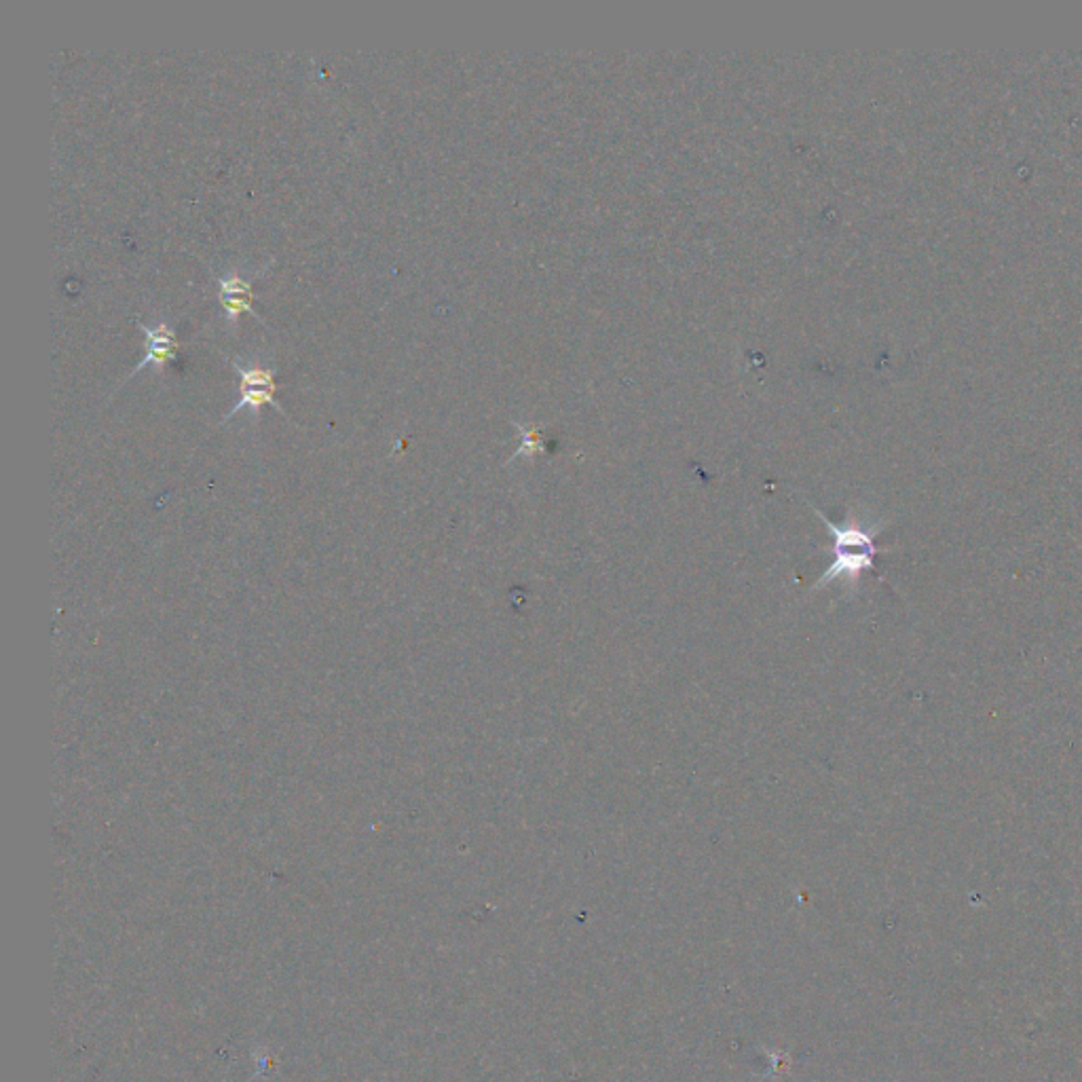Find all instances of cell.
I'll return each instance as SVG.
<instances>
[{
    "label": "cell",
    "mask_w": 1082,
    "mask_h": 1082,
    "mask_svg": "<svg viewBox=\"0 0 1082 1082\" xmlns=\"http://www.w3.org/2000/svg\"><path fill=\"white\" fill-rule=\"evenodd\" d=\"M816 514L831 531L833 563L818 577L814 588H825L829 586V582H835L837 577H844V580H848V586L854 588L861 573L873 569L875 554L880 552L878 546H875V537L884 529V522H875V525L865 527L854 516H850L844 525H835L825 514H820L818 510Z\"/></svg>",
    "instance_id": "1"
},
{
    "label": "cell",
    "mask_w": 1082,
    "mask_h": 1082,
    "mask_svg": "<svg viewBox=\"0 0 1082 1082\" xmlns=\"http://www.w3.org/2000/svg\"><path fill=\"white\" fill-rule=\"evenodd\" d=\"M136 326L146 334V351H144V360L134 366V370L129 372L127 379H132L136 372H140L148 364H155V366L163 368L165 362L174 360V353L180 347V343L176 339V330L167 322H159L155 326H146L140 320H136Z\"/></svg>",
    "instance_id": "2"
},
{
    "label": "cell",
    "mask_w": 1082,
    "mask_h": 1082,
    "mask_svg": "<svg viewBox=\"0 0 1082 1082\" xmlns=\"http://www.w3.org/2000/svg\"><path fill=\"white\" fill-rule=\"evenodd\" d=\"M275 391H277V389H271V387L239 385V394H241V396H239V400L235 402V406H233V408L229 410V413L225 415V419H222V423H227L233 415H237L239 410H244V408H250V410H252V415L258 419V417H260V408H263L265 404L277 408L279 413L288 417V413L284 410V406L279 404V400H275Z\"/></svg>",
    "instance_id": "3"
},
{
    "label": "cell",
    "mask_w": 1082,
    "mask_h": 1082,
    "mask_svg": "<svg viewBox=\"0 0 1082 1082\" xmlns=\"http://www.w3.org/2000/svg\"><path fill=\"white\" fill-rule=\"evenodd\" d=\"M233 366H235V372L239 377V385H258V387L277 389L275 370L263 368L258 364H244L239 360H233Z\"/></svg>",
    "instance_id": "4"
},
{
    "label": "cell",
    "mask_w": 1082,
    "mask_h": 1082,
    "mask_svg": "<svg viewBox=\"0 0 1082 1082\" xmlns=\"http://www.w3.org/2000/svg\"><path fill=\"white\" fill-rule=\"evenodd\" d=\"M216 282H218V294H231V296H248L254 301V288H252V282L246 277H241L239 273H229V275H216Z\"/></svg>",
    "instance_id": "5"
},
{
    "label": "cell",
    "mask_w": 1082,
    "mask_h": 1082,
    "mask_svg": "<svg viewBox=\"0 0 1082 1082\" xmlns=\"http://www.w3.org/2000/svg\"><path fill=\"white\" fill-rule=\"evenodd\" d=\"M218 301H220L222 309H225V313H227V317H229L231 322H235L241 313H252L258 322H263V317H260V315L256 313V309H254V305H252L254 301H252V298H248V296L218 294Z\"/></svg>",
    "instance_id": "6"
}]
</instances>
